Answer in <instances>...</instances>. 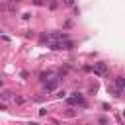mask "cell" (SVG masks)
<instances>
[{
  "label": "cell",
  "mask_w": 125,
  "mask_h": 125,
  "mask_svg": "<svg viewBox=\"0 0 125 125\" xmlns=\"http://www.w3.org/2000/svg\"><path fill=\"white\" fill-rule=\"evenodd\" d=\"M92 70H94V74H98V76H105V74L109 72V68H107L105 62H96Z\"/></svg>",
  "instance_id": "obj_1"
},
{
  "label": "cell",
  "mask_w": 125,
  "mask_h": 125,
  "mask_svg": "<svg viewBox=\"0 0 125 125\" xmlns=\"http://www.w3.org/2000/svg\"><path fill=\"white\" fill-rule=\"evenodd\" d=\"M66 102H68L70 105H74V104H80V105H84V96H82V94H78V92H74V94H72V96H70Z\"/></svg>",
  "instance_id": "obj_2"
},
{
  "label": "cell",
  "mask_w": 125,
  "mask_h": 125,
  "mask_svg": "<svg viewBox=\"0 0 125 125\" xmlns=\"http://www.w3.org/2000/svg\"><path fill=\"white\" fill-rule=\"evenodd\" d=\"M59 80H61V78L57 76V78H51L49 82H45V90H47V92H53V90L59 86Z\"/></svg>",
  "instance_id": "obj_3"
},
{
  "label": "cell",
  "mask_w": 125,
  "mask_h": 125,
  "mask_svg": "<svg viewBox=\"0 0 125 125\" xmlns=\"http://www.w3.org/2000/svg\"><path fill=\"white\" fill-rule=\"evenodd\" d=\"M115 86H117V92L121 94L123 88H125V80H123V76H117V78H115Z\"/></svg>",
  "instance_id": "obj_4"
},
{
  "label": "cell",
  "mask_w": 125,
  "mask_h": 125,
  "mask_svg": "<svg viewBox=\"0 0 125 125\" xmlns=\"http://www.w3.org/2000/svg\"><path fill=\"white\" fill-rule=\"evenodd\" d=\"M0 98H2V100H10V98H12V92H8V90H6V92H2V94H0Z\"/></svg>",
  "instance_id": "obj_5"
},
{
  "label": "cell",
  "mask_w": 125,
  "mask_h": 125,
  "mask_svg": "<svg viewBox=\"0 0 125 125\" xmlns=\"http://www.w3.org/2000/svg\"><path fill=\"white\" fill-rule=\"evenodd\" d=\"M14 102H18V104H21V102H23V98H20V96H14Z\"/></svg>",
  "instance_id": "obj_6"
},
{
  "label": "cell",
  "mask_w": 125,
  "mask_h": 125,
  "mask_svg": "<svg viewBox=\"0 0 125 125\" xmlns=\"http://www.w3.org/2000/svg\"><path fill=\"white\" fill-rule=\"evenodd\" d=\"M64 4H68V6H72V4H74V0H64Z\"/></svg>",
  "instance_id": "obj_7"
},
{
  "label": "cell",
  "mask_w": 125,
  "mask_h": 125,
  "mask_svg": "<svg viewBox=\"0 0 125 125\" xmlns=\"http://www.w3.org/2000/svg\"><path fill=\"white\" fill-rule=\"evenodd\" d=\"M12 2H20V0H12Z\"/></svg>",
  "instance_id": "obj_8"
},
{
  "label": "cell",
  "mask_w": 125,
  "mask_h": 125,
  "mask_svg": "<svg viewBox=\"0 0 125 125\" xmlns=\"http://www.w3.org/2000/svg\"><path fill=\"white\" fill-rule=\"evenodd\" d=\"M0 86H2V80H0Z\"/></svg>",
  "instance_id": "obj_9"
}]
</instances>
